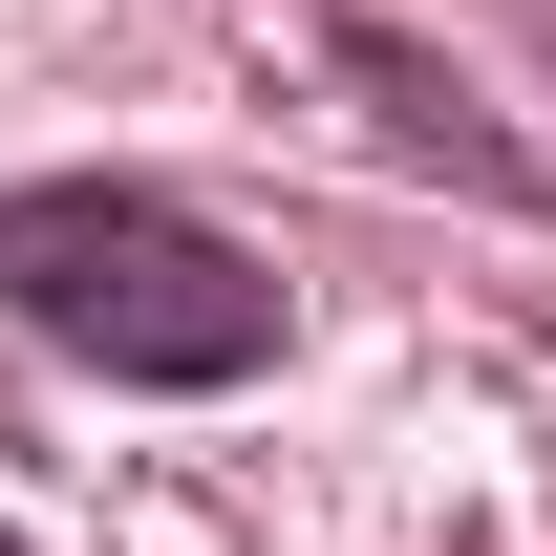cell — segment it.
I'll list each match as a JSON object with an SVG mask.
<instances>
[{
  "mask_svg": "<svg viewBox=\"0 0 556 556\" xmlns=\"http://www.w3.org/2000/svg\"><path fill=\"white\" fill-rule=\"evenodd\" d=\"M0 321H43L108 386H257L278 364V278L172 193H0Z\"/></svg>",
  "mask_w": 556,
  "mask_h": 556,
  "instance_id": "obj_1",
  "label": "cell"
},
{
  "mask_svg": "<svg viewBox=\"0 0 556 556\" xmlns=\"http://www.w3.org/2000/svg\"><path fill=\"white\" fill-rule=\"evenodd\" d=\"M0 556H22V535H0Z\"/></svg>",
  "mask_w": 556,
  "mask_h": 556,
  "instance_id": "obj_2",
  "label": "cell"
}]
</instances>
